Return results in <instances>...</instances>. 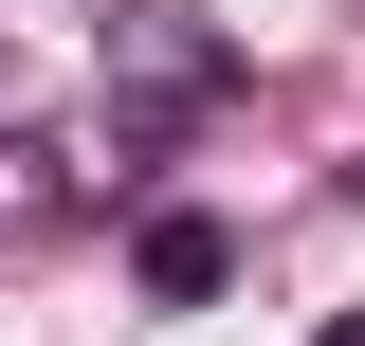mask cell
Returning <instances> with one entry per match:
<instances>
[{
	"mask_svg": "<svg viewBox=\"0 0 365 346\" xmlns=\"http://www.w3.org/2000/svg\"><path fill=\"white\" fill-rule=\"evenodd\" d=\"M220 91H237V55L201 37V0H110V128L73 146V164H91V201H110V182H128L165 128H201Z\"/></svg>",
	"mask_w": 365,
	"mask_h": 346,
	"instance_id": "cell-1",
	"label": "cell"
},
{
	"mask_svg": "<svg viewBox=\"0 0 365 346\" xmlns=\"http://www.w3.org/2000/svg\"><path fill=\"white\" fill-rule=\"evenodd\" d=\"M220 292H237V237L201 201H165V219H146V310H220Z\"/></svg>",
	"mask_w": 365,
	"mask_h": 346,
	"instance_id": "cell-2",
	"label": "cell"
},
{
	"mask_svg": "<svg viewBox=\"0 0 365 346\" xmlns=\"http://www.w3.org/2000/svg\"><path fill=\"white\" fill-rule=\"evenodd\" d=\"M73 201H91V164H73V146H55V128H0V237H55Z\"/></svg>",
	"mask_w": 365,
	"mask_h": 346,
	"instance_id": "cell-3",
	"label": "cell"
},
{
	"mask_svg": "<svg viewBox=\"0 0 365 346\" xmlns=\"http://www.w3.org/2000/svg\"><path fill=\"white\" fill-rule=\"evenodd\" d=\"M329 346H365V310H329Z\"/></svg>",
	"mask_w": 365,
	"mask_h": 346,
	"instance_id": "cell-4",
	"label": "cell"
}]
</instances>
